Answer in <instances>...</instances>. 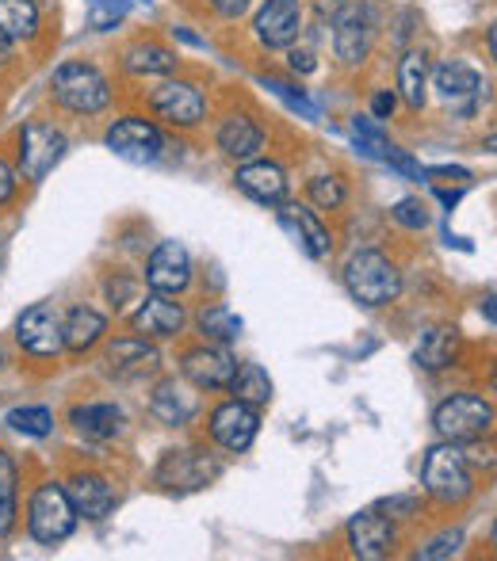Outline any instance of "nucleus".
<instances>
[{"label":"nucleus","mask_w":497,"mask_h":561,"mask_svg":"<svg viewBox=\"0 0 497 561\" xmlns=\"http://www.w3.org/2000/svg\"><path fill=\"white\" fill-rule=\"evenodd\" d=\"M429 58L421 50H406L398 61V96L406 100L409 112H421L429 96Z\"/></svg>","instance_id":"c756f323"},{"label":"nucleus","mask_w":497,"mask_h":561,"mask_svg":"<svg viewBox=\"0 0 497 561\" xmlns=\"http://www.w3.org/2000/svg\"><path fill=\"white\" fill-rule=\"evenodd\" d=\"M69 428L92 444H108L126 432V413L115 401H84V405L69 409Z\"/></svg>","instance_id":"412c9836"},{"label":"nucleus","mask_w":497,"mask_h":561,"mask_svg":"<svg viewBox=\"0 0 497 561\" xmlns=\"http://www.w3.org/2000/svg\"><path fill=\"white\" fill-rule=\"evenodd\" d=\"M226 390H230L238 401L252 405V409H264L268 401H272V378H268V370L260 367V363H238Z\"/></svg>","instance_id":"7c9ffc66"},{"label":"nucleus","mask_w":497,"mask_h":561,"mask_svg":"<svg viewBox=\"0 0 497 561\" xmlns=\"http://www.w3.org/2000/svg\"><path fill=\"white\" fill-rule=\"evenodd\" d=\"M69 501H74L77 516L92 519V524H100V519H108L115 512V489L108 478H100V473H74L66 485Z\"/></svg>","instance_id":"b1692460"},{"label":"nucleus","mask_w":497,"mask_h":561,"mask_svg":"<svg viewBox=\"0 0 497 561\" xmlns=\"http://www.w3.org/2000/svg\"><path fill=\"white\" fill-rule=\"evenodd\" d=\"M15 344L27 355H35V359H54V355L66 352L61 313L54 310V302H35L31 310L20 313V321H15Z\"/></svg>","instance_id":"ddd939ff"},{"label":"nucleus","mask_w":497,"mask_h":561,"mask_svg":"<svg viewBox=\"0 0 497 561\" xmlns=\"http://www.w3.org/2000/svg\"><path fill=\"white\" fill-rule=\"evenodd\" d=\"M432 89H437V96L444 100V104H471V100L483 96L486 81L478 69L463 66V61H444V66H437V73H432Z\"/></svg>","instance_id":"a878e982"},{"label":"nucleus","mask_w":497,"mask_h":561,"mask_svg":"<svg viewBox=\"0 0 497 561\" xmlns=\"http://www.w3.org/2000/svg\"><path fill=\"white\" fill-rule=\"evenodd\" d=\"M421 489L437 504H463L471 493H475V473H471V462L460 444L440 439L437 447L425 450Z\"/></svg>","instance_id":"7ed1b4c3"},{"label":"nucleus","mask_w":497,"mask_h":561,"mask_svg":"<svg viewBox=\"0 0 497 561\" xmlns=\"http://www.w3.org/2000/svg\"><path fill=\"white\" fill-rule=\"evenodd\" d=\"M123 69L131 77H138V81H146V77H172L180 69V54L169 50L165 43H157V38H138V43H131L123 50Z\"/></svg>","instance_id":"393cba45"},{"label":"nucleus","mask_w":497,"mask_h":561,"mask_svg":"<svg viewBox=\"0 0 497 561\" xmlns=\"http://www.w3.org/2000/svg\"><path fill=\"white\" fill-rule=\"evenodd\" d=\"M100 367H104L108 378L115 382H138V378H149L161 370V352L149 344V336H120L104 347L100 355Z\"/></svg>","instance_id":"9b49d317"},{"label":"nucleus","mask_w":497,"mask_h":561,"mask_svg":"<svg viewBox=\"0 0 497 561\" xmlns=\"http://www.w3.org/2000/svg\"><path fill=\"white\" fill-rule=\"evenodd\" d=\"M15 192H20V172H15L4 157H0V207H4V203H12Z\"/></svg>","instance_id":"58836bf2"},{"label":"nucleus","mask_w":497,"mask_h":561,"mask_svg":"<svg viewBox=\"0 0 497 561\" xmlns=\"http://www.w3.org/2000/svg\"><path fill=\"white\" fill-rule=\"evenodd\" d=\"M211 8H215L223 20H241V15L252 8V0H207Z\"/></svg>","instance_id":"ea45409f"},{"label":"nucleus","mask_w":497,"mask_h":561,"mask_svg":"<svg viewBox=\"0 0 497 561\" xmlns=\"http://www.w3.org/2000/svg\"><path fill=\"white\" fill-rule=\"evenodd\" d=\"M108 333V318L92 306H74V310L61 318V340H66L69 355H84L104 340Z\"/></svg>","instance_id":"bb28decb"},{"label":"nucleus","mask_w":497,"mask_h":561,"mask_svg":"<svg viewBox=\"0 0 497 561\" xmlns=\"http://www.w3.org/2000/svg\"><path fill=\"white\" fill-rule=\"evenodd\" d=\"M234 184H238V192H246L249 199L264 203V207H280L291 192V180H287V172H283V164L252 161V157L241 161V169L234 172Z\"/></svg>","instance_id":"aec40b11"},{"label":"nucleus","mask_w":497,"mask_h":561,"mask_svg":"<svg viewBox=\"0 0 497 561\" xmlns=\"http://www.w3.org/2000/svg\"><path fill=\"white\" fill-rule=\"evenodd\" d=\"M66 149H69V138H66L61 126L43 123V118L27 123L20 130V149H15L20 176L27 180V184H43V180L54 172V164L66 157Z\"/></svg>","instance_id":"6e6552de"},{"label":"nucleus","mask_w":497,"mask_h":561,"mask_svg":"<svg viewBox=\"0 0 497 561\" xmlns=\"http://www.w3.org/2000/svg\"><path fill=\"white\" fill-rule=\"evenodd\" d=\"M0 367H4V355H0Z\"/></svg>","instance_id":"a18cd8bd"},{"label":"nucleus","mask_w":497,"mask_h":561,"mask_svg":"<svg viewBox=\"0 0 497 561\" xmlns=\"http://www.w3.org/2000/svg\"><path fill=\"white\" fill-rule=\"evenodd\" d=\"M234 352L226 344H207L203 340L200 347H188L184 359H180V375L195 386V390H226L234 378Z\"/></svg>","instance_id":"2eb2a0df"},{"label":"nucleus","mask_w":497,"mask_h":561,"mask_svg":"<svg viewBox=\"0 0 497 561\" xmlns=\"http://www.w3.org/2000/svg\"><path fill=\"white\" fill-rule=\"evenodd\" d=\"M149 112L172 130H195L207 118V96L192 81H165L149 92Z\"/></svg>","instance_id":"9d476101"},{"label":"nucleus","mask_w":497,"mask_h":561,"mask_svg":"<svg viewBox=\"0 0 497 561\" xmlns=\"http://www.w3.org/2000/svg\"><path fill=\"white\" fill-rule=\"evenodd\" d=\"M344 535H349L352 558H360V561H379V558L394 554V542H398L394 519H386L383 512H375V508L352 516L349 527H344Z\"/></svg>","instance_id":"6ab92c4d"},{"label":"nucleus","mask_w":497,"mask_h":561,"mask_svg":"<svg viewBox=\"0 0 497 561\" xmlns=\"http://www.w3.org/2000/svg\"><path fill=\"white\" fill-rule=\"evenodd\" d=\"M391 218L398 226H406V229H414V233H421V229L429 226V207H425L421 199H398L391 207Z\"/></svg>","instance_id":"c9c22d12"},{"label":"nucleus","mask_w":497,"mask_h":561,"mask_svg":"<svg viewBox=\"0 0 497 561\" xmlns=\"http://www.w3.org/2000/svg\"><path fill=\"white\" fill-rule=\"evenodd\" d=\"M77 508L69 501L66 485L61 481H43V485L31 493L27 504V531L38 547H58L69 535L77 531Z\"/></svg>","instance_id":"39448f33"},{"label":"nucleus","mask_w":497,"mask_h":561,"mask_svg":"<svg viewBox=\"0 0 497 561\" xmlns=\"http://www.w3.org/2000/svg\"><path fill=\"white\" fill-rule=\"evenodd\" d=\"M432 428L448 444H478L494 432V405L478 393H452L432 413Z\"/></svg>","instance_id":"423d86ee"},{"label":"nucleus","mask_w":497,"mask_h":561,"mask_svg":"<svg viewBox=\"0 0 497 561\" xmlns=\"http://www.w3.org/2000/svg\"><path fill=\"white\" fill-rule=\"evenodd\" d=\"M306 195H310V203L318 210H341L344 203H349V187H344V180L334 176V172L314 176L310 184H306Z\"/></svg>","instance_id":"f704fd0d"},{"label":"nucleus","mask_w":497,"mask_h":561,"mask_svg":"<svg viewBox=\"0 0 497 561\" xmlns=\"http://www.w3.org/2000/svg\"><path fill=\"white\" fill-rule=\"evenodd\" d=\"M50 96L58 107L74 115H104L112 107V81L104 77V69L92 61H61L50 77Z\"/></svg>","instance_id":"f257e3e1"},{"label":"nucleus","mask_w":497,"mask_h":561,"mask_svg":"<svg viewBox=\"0 0 497 561\" xmlns=\"http://www.w3.org/2000/svg\"><path fill=\"white\" fill-rule=\"evenodd\" d=\"M195 329H200V336L207 340V344H234V340L241 336V318L230 306L215 302L195 313Z\"/></svg>","instance_id":"2f4dec72"},{"label":"nucleus","mask_w":497,"mask_h":561,"mask_svg":"<svg viewBox=\"0 0 497 561\" xmlns=\"http://www.w3.org/2000/svg\"><path fill=\"white\" fill-rule=\"evenodd\" d=\"M218 473H223V466L203 450H165L154 478L169 493H195V489L211 485Z\"/></svg>","instance_id":"f8f14e48"},{"label":"nucleus","mask_w":497,"mask_h":561,"mask_svg":"<svg viewBox=\"0 0 497 561\" xmlns=\"http://www.w3.org/2000/svg\"><path fill=\"white\" fill-rule=\"evenodd\" d=\"M104 146L126 164H157L169 149V138L154 118L123 115L104 130Z\"/></svg>","instance_id":"0eeeda50"},{"label":"nucleus","mask_w":497,"mask_h":561,"mask_svg":"<svg viewBox=\"0 0 497 561\" xmlns=\"http://www.w3.org/2000/svg\"><path fill=\"white\" fill-rule=\"evenodd\" d=\"M0 260H4V233H0Z\"/></svg>","instance_id":"c03bdc74"},{"label":"nucleus","mask_w":497,"mask_h":561,"mask_svg":"<svg viewBox=\"0 0 497 561\" xmlns=\"http://www.w3.org/2000/svg\"><path fill=\"white\" fill-rule=\"evenodd\" d=\"M280 226L287 229L298 244H303V252L310 260H326L329 252H334V237H329V229L321 226V218L314 215L310 207H303V203L283 199L280 203Z\"/></svg>","instance_id":"4be33fe9"},{"label":"nucleus","mask_w":497,"mask_h":561,"mask_svg":"<svg viewBox=\"0 0 497 561\" xmlns=\"http://www.w3.org/2000/svg\"><path fill=\"white\" fill-rule=\"evenodd\" d=\"M184 325H188L184 306L172 302V295H161V290H149L138 302V310L131 313V329L149 340H172L184 333Z\"/></svg>","instance_id":"a211bd4d"},{"label":"nucleus","mask_w":497,"mask_h":561,"mask_svg":"<svg viewBox=\"0 0 497 561\" xmlns=\"http://www.w3.org/2000/svg\"><path fill=\"white\" fill-rule=\"evenodd\" d=\"M104 290H108V298H112V306H115V310H120V298H126V295H131V283H126V279H108L104 283Z\"/></svg>","instance_id":"79ce46f5"},{"label":"nucleus","mask_w":497,"mask_h":561,"mask_svg":"<svg viewBox=\"0 0 497 561\" xmlns=\"http://www.w3.org/2000/svg\"><path fill=\"white\" fill-rule=\"evenodd\" d=\"M207 428H211V439H215L223 450H230V455H246V450L252 447V439H257V432H260V409L230 398V401H223V405L211 409Z\"/></svg>","instance_id":"4468645a"},{"label":"nucleus","mask_w":497,"mask_h":561,"mask_svg":"<svg viewBox=\"0 0 497 561\" xmlns=\"http://www.w3.org/2000/svg\"><path fill=\"white\" fill-rule=\"evenodd\" d=\"M329 38H334V58L341 66H364L368 54L375 50L379 38V12L372 0H341V8L329 20Z\"/></svg>","instance_id":"20e7f679"},{"label":"nucleus","mask_w":497,"mask_h":561,"mask_svg":"<svg viewBox=\"0 0 497 561\" xmlns=\"http://www.w3.org/2000/svg\"><path fill=\"white\" fill-rule=\"evenodd\" d=\"M4 424L20 436H31V439H43L54 432V413L46 405H15L8 409Z\"/></svg>","instance_id":"473e14b6"},{"label":"nucleus","mask_w":497,"mask_h":561,"mask_svg":"<svg viewBox=\"0 0 497 561\" xmlns=\"http://www.w3.org/2000/svg\"><path fill=\"white\" fill-rule=\"evenodd\" d=\"M15 485H20L15 462L0 450V539H8L15 531V516H20V508H15Z\"/></svg>","instance_id":"72a5a7b5"},{"label":"nucleus","mask_w":497,"mask_h":561,"mask_svg":"<svg viewBox=\"0 0 497 561\" xmlns=\"http://www.w3.org/2000/svg\"><path fill=\"white\" fill-rule=\"evenodd\" d=\"M460 547H463V531L455 527V531H444V535H437L432 542H425V547L417 550V558H425V561H432V558H452Z\"/></svg>","instance_id":"e433bc0d"},{"label":"nucleus","mask_w":497,"mask_h":561,"mask_svg":"<svg viewBox=\"0 0 497 561\" xmlns=\"http://www.w3.org/2000/svg\"><path fill=\"white\" fill-rule=\"evenodd\" d=\"M8 58H12V43H8V38L0 35V66H4Z\"/></svg>","instance_id":"37998d69"},{"label":"nucleus","mask_w":497,"mask_h":561,"mask_svg":"<svg viewBox=\"0 0 497 561\" xmlns=\"http://www.w3.org/2000/svg\"><path fill=\"white\" fill-rule=\"evenodd\" d=\"M417 367L429 370V375H440V370H448L455 359H460V333L448 325L440 329H429V333L421 336V344H417L414 352Z\"/></svg>","instance_id":"cd10ccee"},{"label":"nucleus","mask_w":497,"mask_h":561,"mask_svg":"<svg viewBox=\"0 0 497 561\" xmlns=\"http://www.w3.org/2000/svg\"><path fill=\"white\" fill-rule=\"evenodd\" d=\"M215 146L223 149L230 161H249L264 149V130L257 126V118H249L246 112H230L218 118L215 126Z\"/></svg>","instance_id":"5701e85b"},{"label":"nucleus","mask_w":497,"mask_h":561,"mask_svg":"<svg viewBox=\"0 0 497 561\" xmlns=\"http://www.w3.org/2000/svg\"><path fill=\"white\" fill-rule=\"evenodd\" d=\"M195 413H200V393H195V386L188 378L184 382L180 378H161L154 386V393H149V416L157 424H165V428H188L195 421Z\"/></svg>","instance_id":"f3484780"},{"label":"nucleus","mask_w":497,"mask_h":561,"mask_svg":"<svg viewBox=\"0 0 497 561\" xmlns=\"http://www.w3.org/2000/svg\"><path fill=\"white\" fill-rule=\"evenodd\" d=\"M386 519H414L421 516V501L417 496H386V501H379V508Z\"/></svg>","instance_id":"4c0bfd02"},{"label":"nucleus","mask_w":497,"mask_h":561,"mask_svg":"<svg viewBox=\"0 0 497 561\" xmlns=\"http://www.w3.org/2000/svg\"><path fill=\"white\" fill-rule=\"evenodd\" d=\"M43 31L38 0H0V35L8 43H31Z\"/></svg>","instance_id":"c85d7f7f"},{"label":"nucleus","mask_w":497,"mask_h":561,"mask_svg":"<svg viewBox=\"0 0 497 561\" xmlns=\"http://www.w3.org/2000/svg\"><path fill=\"white\" fill-rule=\"evenodd\" d=\"M394 104H398V96H394L391 89H383V92H375L372 96V115L383 123V118H391L394 115Z\"/></svg>","instance_id":"a19ab883"},{"label":"nucleus","mask_w":497,"mask_h":561,"mask_svg":"<svg viewBox=\"0 0 497 561\" xmlns=\"http://www.w3.org/2000/svg\"><path fill=\"white\" fill-rule=\"evenodd\" d=\"M192 252L180 241H161L146 260V283L149 290H161V295H184L192 287Z\"/></svg>","instance_id":"dca6fc26"},{"label":"nucleus","mask_w":497,"mask_h":561,"mask_svg":"<svg viewBox=\"0 0 497 561\" xmlns=\"http://www.w3.org/2000/svg\"><path fill=\"white\" fill-rule=\"evenodd\" d=\"M306 31V0H264L252 15V38L264 50H287Z\"/></svg>","instance_id":"1a4fd4ad"},{"label":"nucleus","mask_w":497,"mask_h":561,"mask_svg":"<svg viewBox=\"0 0 497 561\" xmlns=\"http://www.w3.org/2000/svg\"><path fill=\"white\" fill-rule=\"evenodd\" d=\"M344 290L352 295V302L368 306V310H383L402 295V272L386 252L379 249H360L349 256L341 272Z\"/></svg>","instance_id":"f03ea898"}]
</instances>
